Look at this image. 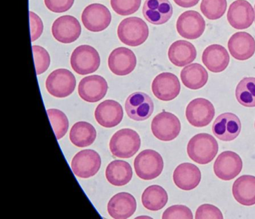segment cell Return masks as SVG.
Listing matches in <instances>:
<instances>
[{
  "label": "cell",
  "instance_id": "6da1fadb",
  "mask_svg": "<svg viewBox=\"0 0 255 219\" xmlns=\"http://www.w3.org/2000/svg\"><path fill=\"white\" fill-rule=\"evenodd\" d=\"M219 151V144L213 135L199 133L191 138L187 144V154L194 162L201 165L210 163Z\"/></svg>",
  "mask_w": 255,
  "mask_h": 219
},
{
  "label": "cell",
  "instance_id": "ac0fdd59",
  "mask_svg": "<svg viewBox=\"0 0 255 219\" xmlns=\"http://www.w3.org/2000/svg\"><path fill=\"white\" fill-rule=\"evenodd\" d=\"M108 83L99 75L85 77L78 86V94L81 99L87 103H97L107 95Z\"/></svg>",
  "mask_w": 255,
  "mask_h": 219
},
{
  "label": "cell",
  "instance_id": "836d02e7",
  "mask_svg": "<svg viewBox=\"0 0 255 219\" xmlns=\"http://www.w3.org/2000/svg\"><path fill=\"white\" fill-rule=\"evenodd\" d=\"M227 5V0H202L200 8L207 19L216 20L226 12Z\"/></svg>",
  "mask_w": 255,
  "mask_h": 219
},
{
  "label": "cell",
  "instance_id": "7bdbcfd3",
  "mask_svg": "<svg viewBox=\"0 0 255 219\" xmlns=\"http://www.w3.org/2000/svg\"></svg>",
  "mask_w": 255,
  "mask_h": 219
},
{
  "label": "cell",
  "instance_id": "2e32d148",
  "mask_svg": "<svg viewBox=\"0 0 255 219\" xmlns=\"http://www.w3.org/2000/svg\"><path fill=\"white\" fill-rule=\"evenodd\" d=\"M212 130L215 136L221 141H234L240 135L241 122L236 114L223 113L218 116L213 122Z\"/></svg>",
  "mask_w": 255,
  "mask_h": 219
},
{
  "label": "cell",
  "instance_id": "60d3db41",
  "mask_svg": "<svg viewBox=\"0 0 255 219\" xmlns=\"http://www.w3.org/2000/svg\"><path fill=\"white\" fill-rule=\"evenodd\" d=\"M200 0H174L178 6L182 8H192L199 2Z\"/></svg>",
  "mask_w": 255,
  "mask_h": 219
},
{
  "label": "cell",
  "instance_id": "e575fe53",
  "mask_svg": "<svg viewBox=\"0 0 255 219\" xmlns=\"http://www.w3.org/2000/svg\"><path fill=\"white\" fill-rule=\"evenodd\" d=\"M112 8L116 14L128 16L139 9L141 0H110Z\"/></svg>",
  "mask_w": 255,
  "mask_h": 219
},
{
  "label": "cell",
  "instance_id": "83f0119b",
  "mask_svg": "<svg viewBox=\"0 0 255 219\" xmlns=\"http://www.w3.org/2000/svg\"><path fill=\"white\" fill-rule=\"evenodd\" d=\"M182 83L191 90H198L208 81L207 70L198 63L189 64L180 73Z\"/></svg>",
  "mask_w": 255,
  "mask_h": 219
},
{
  "label": "cell",
  "instance_id": "52a82bcc",
  "mask_svg": "<svg viewBox=\"0 0 255 219\" xmlns=\"http://www.w3.org/2000/svg\"><path fill=\"white\" fill-rule=\"evenodd\" d=\"M151 130L157 139L170 141L175 139L181 130V123L175 114L162 111L153 117Z\"/></svg>",
  "mask_w": 255,
  "mask_h": 219
},
{
  "label": "cell",
  "instance_id": "484cf974",
  "mask_svg": "<svg viewBox=\"0 0 255 219\" xmlns=\"http://www.w3.org/2000/svg\"><path fill=\"white\" fill-rule=\"evenodd\" d=\"M168 56L173 65L180 68L195 61L197 57V50L192 43L179 40L170 46Z\"/></svg>",
  "mask_w": 255,
  "mask_h": 219
},
{
  "label": "cell",
  "instance_id": "30bf717a",
  "mask_svg": "<svg viewBox=\"0 0 255 219\" xmlns=\"http://www.w3.org/2000/svg\"><path fill=\"white\" fill-rule=\"evenodd\" d=\"M243 160L235 152H222L216 158L213 171L218 178L229 181L237 177L243 169Z\"/></svg>",
  "mask_w": 255,
  "mask_h": 219
},
{
  "label": "cell",
  "instance_id": "f1b7e54d",
  "mask_svg": "<svg viewBox=\"0 0 255 219\" xmlns=\"http://www.w3.org/2000/svg\"><path fill=\"white\" fill-rule=\"evenodd\" d=\"M106 177L109 183L114 186H125L132 180V168L125 161H113L106 169Z\"/></svg>",
  "mask_w": 255,
  "mask_h": 219
},
{
  "label": "cell",
  "instance_id": "8992f818",
  "mask_svg": "<svg viewBox=\"0 0 255 219\" xmlns=\"http://www.w3.org/2000/svg\"><path fill=\"white\" fill-rule=\"evenodd\" d=\"M77 80L74 74L67 69L61 68L53 71L46 80V89L52 96L65 98L75 90Z\"/></svg>",
  "mask_w": 255,
  "mask_h": 219
},
{
  "label": "cell",
  "instance_id": "44dd1931",
  "mask_svg": "<svg viewBox=\"0 0 255 219\" xmlns=\"http://www.w3.org/2000/svg\"><path fill=\"white\" fill-rule=\"evenodd\" d=\"M228 47L234 59L238 61L248 60L255 55V40L248 32H237L230 38Z\"/></svg>",
  "mask_w": 255,
  "mask_h": 219
},
{
  "label": "cell",
  "instance_id": "9c48e42d",
  "mask_svg": "<svg viewBox=\"0 0 255 219\" xmlns=\"http://www.w3.org/2000/svg\"><path fill=\"white\" fill-rule=\"evenodd\" d=\"M112 14L107 7L102 4L88 5L82 14V22L85 28L92 32L105 30L111 23Z\"/></svg>",
  "mask_w": 255,
  "mask_h": 219
},
{
  "label": "cell",
  "instance_id": "4316f807",
  "mask_svg": "<svg viewBox=\"0 0 255 219\" xmlns=\"http://www.w3.org/2000/svg\"><path fill=\"white\" fill-rule=\"evenodd\" d=\"M234 199L243 206H253L255 204V177L243 175L235 180L232 187Z\"/></svg>",
  "mask_w": 255,
  "mask_h": 219
},
{
  "label": "cell",
  "instance_id": "4dcf8cb0",
  "mask_svg": "<svg viewBox=\"0 0 255 219\" xmlns=\"http://www.w3.org/2000/svg\"><path fill=\"white\" fill-rule=\"evenodd\" d=\"M168 196L166 191L158 185L147 187L141 195V202L144 208L150 211L162 210L167 203Z\"/></svg>",
  "mask_w": 255,
  "mask_h": 219
},
{
  "label": "cell",
  "instance_id": "f546056e",
  "mask_svg": "<svg viewBox=\"0 0 255 219\" xmlns=\"http://www.w3.org/2000/svg\"><path fill=\"white\" fill-rule=\"evenodd\" d=\"M96 138V129L93 125L86 121L77 122L70 132V140L76 147H89L95 142Z\"/></svg>",
  "mask_w": 255,
  "mask_h": 219
},
{
  "label": "cell",
  "instance_id": "ffe728a7",
  "mask_svg": "<svg viewBox=\"0 0 255 219\" xmlns=\"http://www.w3.org/2000/svg\"><path fill=\"white\" fill-rule=\"evenodd\" d=\"M142 13L149 23L162 25L172 17L173 7L169 0H146Z\"/></svg>",
  "mask_w": 255,
  "mask_h": 219
},
{
  "label": "cell",
  "instance_id": "74e56055",
  "mask_svg": "<svg viewBox=\"0 0 255 219\" xmlns=\"http://www.w3.org/2000/svg\"><path fill=\"white\" fill-rule=\"evenodd\" d=\"M195 218L196 219H222L224 217L221 210L216 206L205 204L197 209Z\"/></svg>",
  "mask_w": 255,
  "mask_h": 219
},
{
  "label": "cell",
  "instance_id": "603a6c76",
  "mask_svg": "<svg viewBox=\"0 0 255 219\" xmlns=\"http://www.w3.org/2000/svg\"><path fill=\"white\" fill-rule=\"evenodd\" d=\"M135 198L128 192L116 194L109 201L107 211L115 219H127L130 218L136 210Z\"/></svg>",
  "mask_w": 255,
  "mask_h": 219
},
{
  "label": "cell",
  "instance_id": "ba28073f",
  "mask_svg": "<svg viewBox=\"0 0 255 219\" xmlns=\"http://www.w3.org/2000/svg\"><path fill=\"white\" fill-rule=\"evenodd\" d=\"M73 172L80 178L87 179L96 175L101 166V158L94 150L78 152L71 162Z\"/></svg>",
  "mask_w": 255,
  "mask_h": 219
},
{
  "label": "cell",
  "instance_id": "3957f363",
  "mask_svg": "<svg viewBox=\"0 0 255 219\" xmlns=\"http://www.w3.org/2000/svg\"><path fill=\"white\" fill-rule=\"evenodd\" d=\"M118 36L123 44L138 47L147 41L149 29L147 23L137 17L124 19L118 27Z\"/></svg>",
  "mask_w": 255,
  "mask_h": 219
},
{
  "label": "cell",
  "instance_id": "8fae6325",
  "mask_svg": "<svg viewBox=\"0 0 255 219\" xmlns=\"http://www.w3.org/2000/svg\"><path fill=\"white\" fill-rule=\"evenodd\" d=\"M215 116L213 104L204 98H196L188 104L186 117L195 127H204L210 124Z\"/></svg>",
  "mask_w": 255,
  "mask_h": 219
},
{
  "label": "cell",
  "instance_id": "cb8c5ba5",
  "mask_svg": "<svg viewBox=\"0 0 255 219\" xmlns=\"http://www.w3.org/2000/svg\"><path fill=\"white\" fill-rule=\"evenodd\" d=\"M173 180L179 189L184 191L192 190L201 182V171L194 164L189 162L180 164L174 170Z\"/></svg>",
  "mask_w": 255,
  "mask_h": 219
},
{
  "label": "cell",
  "instance_id": "d590c367",
  "mask_svg": "<svg viewBox=\"0 0 255 219\" xmlns=\"http://www.w3.org/2000/svg\"><path fill=\"white\" fill-rule=\"evenodd\" d=\"M35 71L37 75L44 74L50 65V56L48 52L41 46H32Z\"/></svg>",
  "mask_w": 255,
  "mask_h": 219
},
{
  "label": "cell",
  "instance_id": "ab89813d",
  "mask_svg": "<svg viewBox=\"0 0 255 219\" xmlns=\"http://www.w3.org/2000/svg\"><path fill=\"white\" fill-rule=\"evenodd\" d=\"M30 19L31 39L32 42L41 36L44 30V24L41 19L32 11H29Z\"/></svg>",
  "mask_w": 255,
  "mask_h": 219
},
{
  "label": "cell",
  "instance_id": "b9f144b4",
  "mask_svg": "<svg viewBox=\"0 0 255 219\" xmlns=\"http://www.w3.org/2000/svg\"></svg>",
  "mask_w": 255,
  "mask_h": 219
},
{
  "label": "cell",
  "instance_id": "d6986e66",
  "mask_svg": "<svg viewBox=\"0 0 255 219\" xmlns=\"http://www.w3.org/2000/svg\"><path fill=\"white\" fill-rule=\"evenodd\" d=\"M136 64L135 53L126 47L115 49L109 56V68L116 75L126 76L131 74L136 67Z\"/></svg>",
  "mask_w": 255,
  "mask_h": 219
},
{
  "label": "cell",
  "instance_id": "d4e9b609",
  "mask_svg": "<svg viewBox=\"0 0 255 219\" xmlns=\"http://www.w3.org/2000/svg\"><path fill=\"white\" fill-rule=\"evenodd\" d=\"M202 62L209 71L217 74L228 68L230 56L223 46L213 44L207 47L203 52Z\"/></svg>",
  "mask_w": 255,
  "mask_h": 219
},
{
  "label": "cell",
  "instance_id": "5b68a950",
  "mask_svg": "<svg viewBox=\"0 0 255 219\" xmlns=\"http://www.w3.org/2000/svg\"><path fill=\"white\" fill-rule=\"evenodd\" d=\"M101 57L96 49L89 45H81L74 50L71 56V65L80 75H87L98 71Z\"/></svg>",
  "mask_w": 255,
  "mask_h": 219
},
{
  "label": "cell",
  "instance_id": "d6a6232c",
  "mask_svg": "<svg viewBox=\"0 0 255 219\" xmlns=\"http://www.w3.org/2000/svg\"><path fill=\"white\" fill-rule=\"evenodd\" d=\"M47 113L56 138L57 140H60L68 132L69 127L68 117L63 111L56 109L47 110Z\"/></svg>",
  "mask_w": 255,
  "mask_h": 219
},
{
  "label": "cell",
  "instance_id": "9a60e30c",
  "mask_svg": "<svg viewBox=\"0 0 255 219\" xmlns=\"http://www.w3.org/2000/svg\"><path fill=\"white\" fill-rule=\"evenodd\" d=\"M82 28L80 22L71 15L62 16L55 20L52 34L56 41L62 44H71L80 38Z\"/></svg>",
  "mask_w": 255,
  "mask_h": 219
},
{
  "label": "cell",
  "instance_id": "4fadbf2b",
  "mask_svg": "<svg viewBox=\"0 0 255 219\" xmlns=\"http://www.w3.org/2000/svg\"><path fill=\"white\" fill-rule=\"evenodd\" d=\"M176 28L179 35L183 38L198 39L205 30V20L198 11H185L177 19Z\"/></svg>",
  "mask_w": 255,
  "mask_h": 219
},
{
  "label": "cell",
  "instance_id": "7a4b0ae2",
  "mask_svg": "<svg viewBox=\"0 0 255 219\" xmlns=\"http://www.w3.org/2000/svg\"><path fill=\"white\" fill-rule=\"evenodd\" d=\"M141 147V138L138 132L132 129L117 131L110 141V150L116 157L129 159L132 157Z\"/></svg>",
  "mask_w": 255,
  "mask_h": 219
},
{
  "label": "cell",
  "instance_id": "5bb4252c",
  "mask_svg": "<svg viewBox=\"0 0 255 219\" xmlns=\"http://www.w3.org/2000/svg\"><path fill=\"white\" fill-rule=\"evenodd\" d=\"M227 18L234 29H246L255 21V9L246 0H237L230 5Z\"/></svg>",
  "mask_w": 255,
  "mask_h": 219
},
{
  "label": "cell",
  "instance_id": "8d00e7d4",
  "mask_svg": "<svg viewBox=\"0 0 255 219\" xmlns=\"http://www.w3.org/2000/svg\"><path fill=\"white\" fill-rule=\"evenodd\" d=\"M162 218L163 219H193V214L186 206L174 205L165 210Z\"/></svg>",
  "mask_w": 255,
  "mask_h": 219
},
{
  "label": "cell",
  "instance_id": "1f68e13d",
  "mask_svg": "<svg viewBox=\"0 0 255 219\" xmlns=\"http://www.w3.org/2000/svg\"><path fill=\"white\" fill-rule=\"evenodd\" d=\"M236 98L240 105L252 108L255 107V78L245 77L237 85Z\"/></svg>",
  "mask_w": 255,
  "mask_h": 219
},
{
  "label": "cell",
  "instance_id": "7402d4cb",
  "mask_svg": "<svg viewBox=\"0 0 255 219\" xmlns=\"http://www.w3.org/2000/svg\"><path fill=\"white\" fill-rule=\"evenodd\" d=\"M95 117L101 126L113 128L122 121L123 108L119 103L113 100H107L98 106L95 110Z\"/></svg>",
  "mask_w": 255,
  "mask_h": 219
},
{
  "label": "cell",
  "instance_id": "f35d334b",
  "mask_svg": "<svg viewBox=\"0 0 255 219\" xmlns=\"http://www.w3.org/2000/svg\"><path fill=\"white\" fill-rule=\"evenodd\" d=\"M44 3L50 11L59 14L71 9L74 0H44Z\"/></svg>",
  "mask_w": 255,
  "mask_h": 219
},
{
  "label": "cell",
  "instance_id": "277c9868",
  "mask_svg": "<svg viewBox=\"0 0 255 219\" xmlns=\"http://www.w3.org/2000/svg\"><path fill=\"white\" fill-rule=\"evenodd\" d=\"M163 168V159L155 150H143L134 160L135 174L141 180H151L156 179L162 174Z\"/></svg>",
  "mask_w": 255,
  "mask_h": 219
},
{
  "label": "cell",
  "instance_id": "e0dca14e",
  "mask_svg": "<svg viewBox=\"0 0 255 219\" xmlns=\"http://www.w3.org/2000/svg\"><path fill=\"white\" fill-rule=\"evenodd\" d=\"M152 92L157 99L171 101L180 92V83L177 76L171 73H162L155 77L152 83Z\"/></svg>",
  "mask_w": 255,
  "mask_h": 219
},
{
  "label": "cell",
  "instance_id": "7c38bea8",
  "mask_svg": "<svg viewBox=\"0 0 255 219\" xmlns=\"http://www.w3.org/2000/svg\"><path fill=\"white\" fill-rule=\"evenodd\" d=\"M128 117L135 121H143L152 115L154 104L151 98L144 92H135L128 97L125 103Z\"/></svg>",
  "mask_w": 255,
  "mask_h": 219
}]
</instances>
